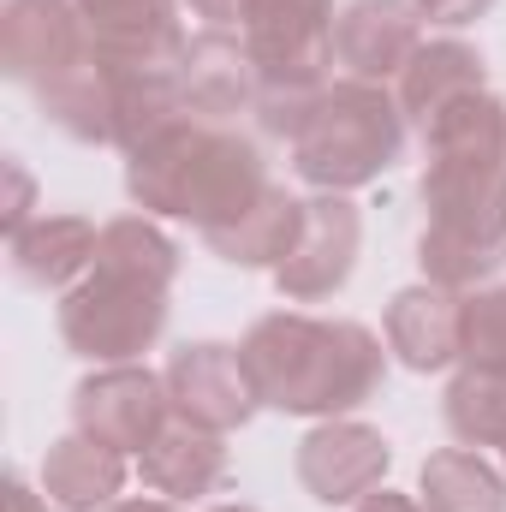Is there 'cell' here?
<instances>
[{
    "instance_id": "1",
    "label": "cell",
    "mask_w": 506,
    "mask_h": 512,
    "mask_svg": "<svg viewBox=\"0 0 506 512\" xmlns=\"http://www.w3.org/2000/svg\"><path fill=\"white\" fill-rule=\"evenodd\" d=\"M423 280L483 292L506 268V102L477 90L423 131Z\"/></svg>"
},
{
    "instance_id": "2",
    "label": "cell",
    "mask_w": 506,
    "mask_h": 512,
    "mask_svg": "<svg viewBox=\"0 0 506 512\" xmlns=\"http://www.w3.org/2000/svg\"><path fill=\"white\" fill-rule=\"evenodd\" d=\"M173 280H179V245L155 215L102 221L90 274L60 292L66 352L84 364H143V352L167 334Z\"/></svg>"
},
{
    "instance_id": "3",
    "label": "cell",
    "mask_w": 506,
    "mask_h": 512,
    "mask_svg": "<svg viewBox=\"0 0 506 512\" xmlns=\"http://www.w3.org/2000/svg\"><path fill=\"white\" fill-rule=\"evenodd\" d=\"M245 376L268 411L286 417H352L387 382L381 334L352 316H310V310H268L239 340Z\"/></svg>"
},
{
    "instance_id": "4",
    "label": "cell",
    "mask_w": 506,
    "mask_h": 512,
    "mask_svg": "<svg viewBox=\"0 0 506 512\" xmlns=\"http://www.w3.org/2000/svg\"><path fill=\"white\" fill-rule=\"evenodd\" d=\"M268 161L256 149V137L239 126H215V120H173L155 131L143 149L126 155V191L137 215L155 221H191L197 233H215L227 221H239L256 197L268 191Z\"/></svg>"
},
{
    "instance_id": "5",
    "label": "cell",
    "mask_w": 506,
    "mask_h": 512,
    "mask_svg": "<svg viewBox=\"0 0 506 512\" xmlns=\"http://www.w3.org/2000/svg\"><path fill=\"white\" fill-rule=\"evenodd\" d=\"M334 0H245L239 36L256 66V126L268 137H298L316 96L334 84Z\"/></svg>"
},
{
    "instance_id": "6",
    "label": "cell",
    "mask_w": 506,
    "mask_h": 512,
    "mask_svg": "<svg viewBox=\"0 0 506 512\" xmlns=\"http://www.w3.org/2000/svg\"><path fill=\"white\" fill-rule=\"evenodd\" d=\"M405 108L393 96V84H364V78H334L316 108L304 114L292 149V173L310 191H364L399 161L405 149Z\"/></svg>"
},
{
    "instance_id": "7",
    "label": "cell",
    "mask_w": 506,
    "mask_h": 512,
    "mask_svg": "<svg viewBox=\"0 0 506 512\" xmlns=\"http://www.w3.org/2000/svg\"><path fill=\"white\" fill-rule=\"evenodd\" d=\"M167 423H173L167 376H155L149 364H96L72 387V429H84L90 441L126 459H137Z\"/></svg>"
},
{
    "instance_id": "8",
    "label": "cell",
    "mask_w": 506,
    "mask_h": 512,
    "mask_svg": "<svg viewBox=\"0 0 506 512\" xmlns=\"http://www.w3.org/2000/svg\"><path fill=\"white\" fill-rule=\"evenodd\" d=\"M358 251H364L358 203L340 191H316V197H304V227H298L286 262L274 268V292L286 304H328L334 292H346Z\"/></svg>"
},
{
    "instance_id": "9",
    "label": "cell",
    "mask_w": 506,
    "mask_h": 512,
    "mask_svg": "<svg viewBox=\"0 0 506 512\" xmlns=\"http://www.w3.org/2000/svg\"><path fill=\"white\" fill-rule=\"evenodd\" d=\"M298 483L322 501V507H358L364 495H376L393 471V447L376 423H358V417H322L298 453Z\"/></svg>"
},
{
    "instance_id": "10",
    "label": "cell",
    "mask_w": 506,
    "mask_h": 512,
    "mask_svg": "<svg viewBox=\"0 0 506 512\" xmlns=\"http://www.w3.org/2000/svg\"><path fill=\"white\" fill-rule=\"evenodd\" d=\"M167 399H173V417L197 423V429H215V435H233L245 429L262 399H256L251 376H245V358L239 346L227 340H185L173 358H167Z\"/></svg>"
},
{
    "instance_id": "11",
    "label": "cell",
    "mask_w": 506,
    "mask_h": 512,
    "mask_svg": "<svg viewBox=\"0 0 506 512\" xmlns=\"http://www.w3.org/2000/svg\"><path fill=\"white\" fill-rule=\"evenodd\" d=\"M90 24L72 0H6L0 6V72L30 96L90 54Z\"/></svg>"
},
{
    "instance_id": "12",
    "label": "cell",
    "mask_w": 506,
    "mask_h": 512,
    "mask_svg": "<svg viewBox=\"0 0 506 512\" xmlns=\"http://www.w3.org/2000/svg\"><path fill=\"white\" fill-rule=\"evenodd\" d=\"M381 340L417 376L459 370L465 364V292H447L435 280L399 286L381 310Z\"/></svg>"
},
{
    "instance_id": "13",
    "label": "cell",
    "mask_w": 506,
    "mask_h": 512,
    "mask_svg": "<svg viewBox=\"0 0 506 512\" xmlns=\"http://www.w3.org/2000/svg\"><path fill=\"white\" fill-rule=\"evenodd\" d=\"M417 48H423V18L411 0H346L334 18V66H346V78L399 84Z\"/></svg>"
},
{
    "instance_id": "14",
    "label": "cell",
    "mask_w": 506,
    "mask_h": 512,
    "mask_svg": "<svg viewBox=\"0 0 506 512\" xmlns=\"http://www.w3.org/2000/svg\"><path fill=\"white\" fill-rule=\"evenodd\" d=\"M179 90H185V108L197 120H215V126H233L239 114H256L262 84H256L251 54H245V36L203 24L179 54Z\"/></svg>"
},
{
    "instance_id": "15",
    "label": "cell",
    "mask_w": 506,
    "mask_h": 512,
    "mask_svg": "<svg viewBox=\"0 0 506 512\" xmlns=\"http://www.w3.org/2000/svg\"><path fill=\"white\" fill-rule=\"evenodd\" d=\"M90 24V42L114 66H179L191 30L179 24V0H72Z\"/></svg>"
},
{
    "instance_id": "16",
    "label": "cell",
    "mask_w": 506,
    "mask_h": 512,
    "mask_svg": "<svg viewBox=\"0 0 506 512\" xmlns=\"http://www.w3.org/2000/svg\"><path fill=\"white\" fill-rule=\"evenodd\" d=\"M477 90H489V66H483V54L465 36H423V48L405 60V72L393 84L405 120L417 131H429L453 102H465Z\"/></svg>"
},
{
    "instance_id": "17",
    "label": "cell",
    "mask_w": 506,
    "mask_h": 512,
    "mask_svg": "<svg viewBox=\"0 0 506 512\" xmlns=\"http://www.w3.org/2000/svg\"><path fill=\"white\" fill-rule=\"evenodd\" d=\"M137 477H143L149 495H167V501H179V507H185V501H203V495H215L221 477H227V435L173 417V423L137 453Z\"/></svg>"
},
{
    "instance_id": "18",
    "label": "cell",
    "mask_w": 506,
    "mask_h": 512,
    "mask_svg": "<svg viewBox=\"0 0 506 512\" xmlns=\"http://www.w3.org/2000/svg\"><path fill=\"white\" fill-rule=\"evenodd\" d=\"M96 239L102 227L84 221V215H36L30 227H18L6 239V256H12V274L36 292H66L90 274L96 262Z\"/></svg>"
},
{
    "instance_id": "19",
    "label": "cell",
    "mask_w": 506,
    "mask_h": 512,
    "mask_svg": "<svg viewBox=\"0 0 506 512\" xmlns=\"http://www.w3.org/2000/svg\"><path fill=\"white\" fill-rule=\"evenodd\" d=\"M126 489V453L90 441L84 429L48 441L42 453V495L60 512H108Z\"/></svg>"
},
{
    "instance_id": "20",
    "label": "cell",
    "mask_w": 506,
    "mask_h": 512,
    "mask_svg": "<svg viewBox=\"0 0 506 512\" xmlns=\"http://www.w3.org/2000/svg\"><path fill=\"white\" fill-rule=\"evenodd\" d=\"M298 227H304V197H292L286 185H268L239 221L203 233V245L221 262H233V268H268L274 274L286 262V251H292Z\"/></svg>"
},
{
    "instance_id": "21",
    "label": "cell",
    "mask_w": 506,
    "mask_h": 512,
    "mask_svg": "<svg viewBox=\"0 0 506 512\" xmlns=\"http://www.w3.org/2000/svg\"><path fill=\"white\" fill-rule=\"evenodd\" d=\"M114 96H120V78L90 48L72 72H60L54 84L36 90V108L48 114V126H60L78 143H114Z\"/></svg>"
},
{
    "instance_id": "22",
    "label": "cell",
    "mask_w": 506,
    "mask_h": 512,
    "mask_svg": "<svg viewBox=\"0 0 506 512\" xmlns=\"http://www.w3.org/2000/svg\"><path fill=\"white\" fill-rule=\"evenodd\" d=\"M423 512H506V471H495L477 447H441L417 471Z\"/></svg>"
},
{
    "instance_id": "23",
    "label": "cell",
    "mask_w": 506,
    "mask_h": 512,
    "mask_svg": "<svg viewBox=\"0 0 506 512\" xmlns=\"http://www.w3.org/2000/svg\"><path fill=\"white\" fill-rule=\"evenodd\" d=\"M441 417L453 429L459 447H506V376L501 370H477V364H459L447 399H441Z\"/></svg>"
},
{
    "instance_id": "24",
    "label": "cell",
    "mask_w": 506,
    "mask_h": 512,
    "mask_svg": "<svg viewBox=\"0 0 506 512\" xmlns=\"http://www.w3.org/2000/svg\"><path fill=\"white\" fill-rule=\"evenodd\" d=\"M465 364L506 376V286L465 292Z\"/></svg>"
},
{
    "instance_id": "25",
    "label": "cell",
    "mask_w": 506,
    "mask_h": 512,
    "mask_svg": "<svg viewBox=\"0 0 506 512\" xmlns=\"http://www.w3.org/2000/svg\"><path fill=\"white\" fill-rule=\"evenodd\" d=\"M411 6H417V18H423V24H435V30H447V36L495 12V0H411Z\"/></svg>"
},
{
    "instance_id": "26",
    "label": "cell",
    "mask_w": 506,
    "mask_h": 512,
    "mask_svg": "<svg viewBox=\"0 0 506 512\" xmlns=\"http://www.w3.org/2000/svg\"><path fill=\"white\" fill-rule=\"evenodd\" d=\"M6 179H12V209H6V239L18 233V227H30L36 215H30V197H36V185H30V173L18 167V161H6Z\"/></svg>"
},
{
    "instance_id": "27",
    "label": "cell",
    "mask_w": 506,
    "mask_h": 512,
    "mask_svg": "<svg viewBox=\"0 0 506 512\" xmlns=\"http://www.w3.org/2000/svg\"><path fill=\"white\" fill-rule=\"evenodd\" d=\"M185 6L215 30H239V18H245V0H185Z\"/></svg>"
},
{
    "instance_id": "28",
    "label": "cell",
    "mask_w": 506,
    "mask_h": 512,
    "mask_svg": "<svg viewBox=\"0 0 506 512\" xmlns=\"http://www.w3.org/2000/svg\"><path fill=\"white\" fill-rule=\"evenodd\" d=\"M6 495H12V512H60L54 501H48V495H42V489H30V483H24L18 471L6 477Z\"/></svg>"
},
{
    "instance_id": "29",
    "label": "cell",
    "mask_w": 506,
    "mask_h": 512,
    "mask_svg": "<svg viewBox=\"0 0 506 512\" xmlns=\"http://www.w3.org/2000/svg\"><path fill=\"white\" fill-rule=\"evenodd\" d=\"M352 512H423V501H417V495H393V489L381 483L376 495H364Z\"/></svg>"
},
{
    "instance_id": "30",
    "label": "cell",
    "mask_w": 506,
    "mask_h": 512,
    "mask_svg": "<svg viewBox=\"0 0 506 512\" xmlns=\"http://www.w3.org/2000/svg\"><path fill=\"white\" fill-rule=\"evenodd\" d=\"M108 512H179V501H167V495H120Z\"/></svg>"
},
{
    "instance_id": "31",
    "label": "cell",
    "mask_w": 506,
    "mask_h": 512,
    "mask_svg": "<svg viewBox=\"0 0 506 512\" xmlns=\"http://www.w3.org/2000/svg\"><path fill=\"white\" fill-rule=\"evenodd\" d=\"M209 512H256V507H245V501H233V507H209Z\"/></svg>"
},
{
    "instance_id": "32",
    "label": "cell",
    "mask_w": 506,
    "mask_h": 512,
    "mask_svg": "<svg viewBox=\"0 0 506 512\" xmlns=\"http://www.w3.org/2000/svg\"><path fill=\"white\" fill-rule=\"evenodd\" d=\"M501 465H506V447H501Z\"/></svg>"
}]
</instances>
